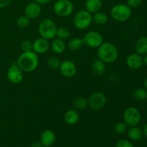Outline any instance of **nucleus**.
Wrapping results in <instances>:
<instances>
[{
    "label": "nucleus",
    "mask_w": 147,
    "mask_h": 147,
    "mask_svg": "<svg viewBox=\"0 0 147 147\" xmlns=\"http://www.w3.org/2000/svg\"><path fill=\"white\" fill-rule=\"evenodd\" d=\"M42 8L40 4L36 2H32L27 4L24 9V15L29 19H36L41 14Z\"/></svg>",
    "instance_id": "f8f14e48"
},
{
    "label": "nucleus",
    "mask_w": 147,
    "mask_h": 147,
    "mask_svg": "<svg viewBox=\"0 0 147 147\" xmlns=\"http://www.w3.org/2000/svg\"><path fill=\"white\" fill-rule=\"evenodd\" d=\"M93 18L90 13L86 10L78 11L73 18V24L78 30H86L91 24Z\"/></svg>",
    "instance_id": "39448f33"
},
{
    "label": "nucleus",
    "mask_w": 147,
    "mask_h": 147,
    "mask_svg": "<svg viewBox=\"0 0 147 147\" xmlns=\"http://www.w3.org/2000/svg\"><path fill=\"white\" fill-rule=\"evenodd\" d=\"M30 24V19L26 15H22L19 17L17 20V25L21 29H25Z\"/></svg>",
    "instance_id": "bb28decb"
},
{
    "label": "nucleus",
    "mask_w": 147,
    "mask_h": 147,
    "mask_svg": "<svg viewBox=\"0 0 147 147\" xmlns=\"http://www.w3.org/2000/svg\"><path fill=\"white\" fill-rule=\"evenodd\" d=\"M141 119V113L137 109L134 107H129L126 109L123 113V120L130 126H136Z\"/></svg>",
    "instance_id": "6e6552de"
},
{
    "label": "nucleus",
    "mask_w": 147,
    "mask_h": 147,
    "mask_svg": "<svg viewBox=\"0 0 147 147\" xmlns=\"http://www.w3.org/2000/svg\"><path fill=\"white\" fill-rule=\"evenodd\" d=\"M97 56L105 63H112L117 60L119 50L113 43L103 42L98 47Z\"/></svg>",
    "instance_id": "f03ea898"
},
{
    "label": "nucleus",
    "mask_w": 147,
    "mask_h": 147,
    "mask_svg": "<svg viewBox=\"0 0 147 147\" xmlns=\"http://www.w3.org/2000/svg\"><path fill=\"white\" fill-rule=\"evenodd\" d=\"M55 141V135L50 130H46L42 132L40 136V142L45 146H50Z\"/></svg>",
    "instance_id": "2eb2a0df"
},
{
    "label": "nucleus",
    "mask_w": 147,
    "mask_h": 147,
    "mask_svg": "<svg viewBox=\"0 0 147 147\" xmlns=\"http://www.w3.org/2000/svg\"><path fill=\"white\" fill-rule=\"evenodd\" d=\"M73 106L76 110H84L88 106V99L83 97H78L73 100Z\"/></svg>",
    "instance_id": "b1692460"
},
{
    "label": "nucleus",
    "mask_w": 147,
    "mask_h": 147,
    "mask_svg": "<svg viewBox=\"0 0 147 147\" xmlns=\"http://www.w3.org/2000/svg\"><path fill=\"white\" fill-rule=\"evenodd\" d=\"M136 50L138 54L146 55L147 53V37H142L137 40Z\"/></svg>",
    "instance_id": "412c9836"
},
{
    "label": "nucleus",
    "mask_w": 147,
    "mask_h": 147,
    "mask_svg": "<svg viewBox=\"0 0 147 147\" xmlns=\"http://www.w3.org/2000/svg\"><path fill=\"white\" fill-rule=\"evenodd\" d=\"M144 87H145V89L147 90V78L145 80V81H144Z\"/></svg>",
    "instance_id": "4c0bfd02"
},
{
    "label": "nucleus",
    "mask_w": 147,
    "mask_h": 147,
    "mask_svg": "<svg viewBox=\"0 0 147 147\" xmlns=\"http://www.w3.org/2000/svg\"><path fill=\"white\" fill-rule=\"evenodd\" d=\"M50 48V43L48 40L43 37L37 39L33 42L32 51L37 54H43Z\"/></svg>",
    "instance_id": "ddd939ff"
},
{
    "label": "nucleus",
    "mask_w": 147,
    "mask_h": 147,
    "mask_svg": "<svg viewBox=\"0 0 147 147\" xmlns=\"http://www.w3.org/2000/svg\"><path fill=\"white\" fill-rule=\"evenodd\" d=\"M59 69L61 74L66 78L74 77L77 73L76 64L70 60H66L62 62Z\"/></svg>",
    "instance_id": "9b49d317"
},
{
    "label": "nucleus",
    "mask_w": 147,
    "mask_h": 147,
    "mask_svg": "<svg viewBox=\"0 0 147 147\" xmlns=\"http://www.w3.org/2000/svg\"><path fill=\"white\" fill-rule=\"evenodd\" d=\"M142 0H127V5L129 7H138L142 4Z\"/></svg>",
    "instance_id": "2f4dec72"
},
{
    "label": "nucleus",
    "mask_w": 147,
    "mask_h": 147,
    "mask_svg": "<svg viewBox=\"0 0 147 147\" xmlns=\"http://www.w3.org/2000/svg\"><path fill=\"white\" fill-rule=\"evenodd\" d=\"M126 64L131 69L134 70L139 69L144 64L143 57L138 53H134L128 56L126 59Z\"/></svg>",
    "instance_id": "4468645a"
},
{
    "label": "nucleus",
    "mask_w": 147,
    "mask_h": 147,
    "mask_svg": "<svg viewBox=\"0 0 147 147\" xmlns=\"http://www.w3.org/2000/svg\"><path fill=\"white\" fill-rule=\"evenodd\" d=\"M60 64H61V61L57 57H50V58H49L48 61H47V65H48L49 67L53 69V70L60 68Z\"/></svg>",
    "instance_id": "cd10ccee"
},
{
    "label": "nucleus",
    "mask_w": 147,
    "mask_h": 147,
    "mask_svg": "<svg viewBox=\"0 0 147 147\" xmlns=\"http://www.w3.org/2000/svg\"><path fill=\"white\" fill-rule=\"evenodd\" d=\"M143 63L147 65V55H146L143 57Z\"/></svg>",
    "instance_id": "e433bc0d"
},
{
    "label": "nucleus",
    "mask_w": 147,
    "mask_h": 147,
    "mask_svg": "<svg viewBox=\"0 0 147 147\" xmlns=\"http://www.w3.org/2000/svg\"><path fill=\"white\" fill-rule=\"evenodd\" d=\"M56 36L57 38H60L61 40H65L66 39L69 38L70 36V31L67 27L65 26H62V27L57 28V31H56Z\"/></svg>",
    "instance_id": "393cba45"
},
{
    "label": "nucleus",
    "mask_w": 147,
    "mask_h": 147,
    "mask_svg": "<svg viewBox=\"0 0 147 147\" xmlns=\"http://www.w3.org/2000/svg\"><path fill=\"white\" fill-rule=\"evenodd\" d=\"M33 1L39 4H45L51 1L52 0H33Z\"/></svg>",
    "instance_id": "72a5a7b5"
},
{
    "label": "nucleus",
    "mask_w": 147,
    "mask_h": 147,
    "mask_svg": "<svg viewBox=\"0 0 147 147\" xmlns=\"http://www.w3.org/2000/svg\"><path fill=\"white\" fill-rule=\"evenodd\" d=\"M116 147H134L133 146L130 142L125 139H122V140L119 141L116 144Z\"/></svg>",
    "instance_id": "7c9ffc66"
},
{
    "label": "nucleus",
    "mask_w": 147,
    "mask_h": 147,
    "mask_svg": "<svg viewBox=\"0 0 147 147\" xmlns=\"http://www.w3.org/2000/svg\"><path fill=\"white\" fill-rule=\"evenodd\" d=\"M73 4L70 0H57L53 5V10L60 17H67L73 13Z\"/></svg>",
    "instance_id": "423d86ee"
},
{
    "label": "nucleus",
    "mask_w": 147,
    "mask_h": 147,
    "mask_svg": "<svg viewBox=\"0 0 147 147\" xmlns=\"http://www.w3.org/2000/svg\"><path fill=\"white\" fill-rule=\"evenodd\" d=\"M127 129V125L125 122H119L115 125L114 130L119 134H123L126 131Z\"/></svg>",
    "instance_id": "c85d7f7f"
},
{
    "label": "nucleus",
    "mask_w": 147,
    "mask_h": 147,
    "mask_svg": "<svg viewBox=\"0 0 147 147\" xmlns=\"http://www.w3.org/2000/svg\"><path fill=\"white\" fill-rule=\"evenodd\" d=\"M31 147H42V144H41V142H36L32 144Z\"/></svg>",
    "instance_id": "f704fd0d"
},
{
    "label": "nucleus",
    "mask_w": 147,
    "mask_h": 147,
    "mask_svg": "<svg viewBox=\"0 0 147 147\" xmlns=\"http://www.w3.org/2000/svg\"><path fill=\"white\" fill-rule=\"evenodd\" d=\"M93 72L97 76H101L106 71V63L100 59H96L92 64Z\"/></svg>",
    "instance_id": "6ab92c4d"
},
{
    "label": "nucleus",
    "mask_w": 147,
    "mask_h": 147,
    "mask_svg": "<svg viewBox=\"0 0 147 147\" xmlns=\"http://www.w3.org/2000/svg\"><path fill=\"white\" fill-rule=\"evenodd\" d=\"M23 71L18 67L17 63H13L7 70V78L13 84H20L23 80Z\"/></svg>",
    "instance_id": "9d476101"
},
{
    "label": "nucleus",
    "mask_w": 147,
    "mask_h": 147,
    "mask_svg": "<svg viewBox=\"0 0 147 147\" xmlns=\"http://www.w3.org/2000/svg\"><path fill=\"white\" fill-rule=\"evenodd\" d=\"M18 67L26 73H30L35 70L39 65V57L33 51L23 52L17 61Z\"/></svg>",
    "instance_id": "f257e3e1"
},
{
    "label": "nucleus",
    "mask_w": 147,
    "mask_h": 147,
    "mask_svg": "<svg viewBox=\"0 0 147 147\" xmlns=\"http://www.w3.org/2000/svg\"><path fill=\"white\" fill-rule=\"evenodd\" d=\"M83 45H84V42H83V39L80 37H74L69 41L67 47L71 51H78L82 48Z\"/></svg>",
    "instance_id": "4be33fe9"
},
{
    "label": "nucleus",
    "mask_w": 147,
    "mask_h": 147,
    "mask_svg": "<svg viewBox=\"0 0 147 147\" xmlns=\"http://www.w3.org/2000/svg\"><path fill=\"white\" fill-rule=\"evenodd\" d=\"M92 18H93V21L96 24H99V25L106 24L108 22V19H109L108 18V15L106 13L100 11L95 13L94 15L92 16Z\"/></svg>",
    "instance_id": "5701e85b"
},
{
    "label": "nucleus",
    "mask_w": 147,
    "mask_h": 147,
    "mask_svg": "<svg viewBox=\"0 0 147 147\" xmlns=\"http://www.w3.org/2000/svg\"><path fill=\"white\" fill-rule=\"evenodd\" d=\"M143 133H144V134L145 136H146V138H147V123H146V125H145L144 127Z\"/></svg>",
    "instance_id": "c9c22d12"
},
{
    "label": "nucleus",
    "mask_w": 147,
    "mask_h": 147,
    "mask_svg": "<svg viewBox=\"0 0 147 147\" xmlns=\"http://www.w3.org/2000/svg\"><path fill=\"white\" fill-rule=\"evenodd\" d=\"M21 48L23 52H30L32 51L33 48V43L30 40H26L22 42Z\"/></svg>",
    "instance_id": "c756f323"
},
{
    "label": "nucleus",
    "mask_w": 147,
    "mask_h": 147,
    "mask_svg": "<svg viewBox=\"0 0 147 147\" xmlns=\"http://www.w3.org/2000/svg\"><path fill=\"white\" fill-rule=\"evenodd\" d=\"M131 15V10L127 4H118L111 9V16L114 20L120 22L126 21Z\"/></svg>",
    "instance_id": "20e7f679"
},
{
    "label": "nucleus",
    "mask_w": 147,
    "mask_h": 147,
    "mask_svg": "<svg viewBox=\"0 0 147 147\" xmlns=\"http://www.w3.org/2000/svg\"><path fill=\"white\" fill-rule=\"evenodd\" d=\"M134 98L139 101H142L147 98V90L146 89L139 88L134 92Z\"/></svg>",
    "instance_id": "a878e982"
},
{
    "label": "nucleus",
    "mask_w": 147,
    "mask_h": 147,
    "mask_svg": "<svg viewBox=\"0 0 147 147\" xmlns=\"http://www.w3.org/2000/svg\"><path fill=\"white\" fill-rule=\"evenodd\" d=\"M51 48L55 53L61 54L65 50L66 45L64 40L60 38H54L52 42Z\"/></svg>",
    "instance_id": "a211bd4d"
},
{
    "label": "nucleus",
    "mask_w": 147,
    "mask_h": 147,
    "mask_svg": "<svg viewBox=\"0 0 147 147\" xmlns=\"http://www.w3.org/2000/svg\"><path fill=\"white\" fill-rule=\"evenodd\" d=\"M83 40L84 45L92 48H98L103 42V36L96 31H90L86 33Z\"/></svg>",
    "instance_id": "0eeeda50"
},
{
    "label": "nucleus",
    "mask_w": 147,
    "mask_h": 147,
    "mask_svg": "<svg viewBox=\"0 0 147 147\" xmlns=\"http://www.w3.org/2000/svg\"><path fill=\"white\" fill-rule=\"evenodd\" d=\"M106 98L102 93H95L88 99V106L94 111H98L103 109L106 104Z\"/></svg>",
    "instance_id": "1a4fd4ad"
},
{
    "label": "nucleus",
    "mask_w": 147,
    "mask_h": 147,
    "mask_svg": "<svg viewBox=\"0 0 147 147\" xmlns=\"http://www.w3.org/2000/svg\"><path fill=\"white\" fill-rule=\"evenodd\" d=\"M143 131L140 128L136 126H131L128 130V136L134 141H139L143 137Z\"/></svg>",
    "instance_id": "aec40b11"
},
{
    "label": "nucleus",
    "mask_w": 147,
    "mask_h": 147,
    "mask_svg": "<svg viewBox=\"0 0 147 147\" xmlns=\"http://www.w3.org/2000/svg\"><path fill=\"white\" fill-rule=\"evenodd\" d=\"M80 116L76 110H70L65 113L64 120L68 125H75L78 122Z\"/></svg>",
    "instance_id": "f3484780"
},
{
    "label": "nucleus",
    "mask_w": 147,
    "mask_h": 147,
    "mask_svg": "<svg viewBox=\"0 0 147 147\" xmlns=\"http://www.w3.org/2000/svg\"><path fill=\"white\" fill-rule=\"evenodd\" d=\"M85 6L86 11L90 14H95L101 9L103 3L101 0H87Z\"/></svg>",
    "instance_id": "dca6fc26"
},
{
    "label": "nucleus",
    "mask_w": 147,
    "mask_h": 147,
    "mask_svg": "<svg viewBox=\"0 0 147 147\" xmlns=\"http://www.w3.org/2000/svg\"><path fill=\"white\" fill-rule=\"evenodd\" d=\"M11 0H0V8H4L10 4Z\"/></svg>",
    "instance_id": "473e14b6"
},
{
    "label": "nucleus",
    "mask_w": 147,
    "mask_h": 147,
    "mask_svg": "<svg viewBox=\"0 0 147 147\" xmlns=\"http://www.w3.org/2000/svg\"><path fill=\"white\" fill-rule=\"evenodd\" d=\"M38 31L41 37L47 40H53L56 37L57 27L54 22L50 19H44L39 24Z\"/></svg>",
    "instance_id": "7ed1b4c3"
}]
</instances>
